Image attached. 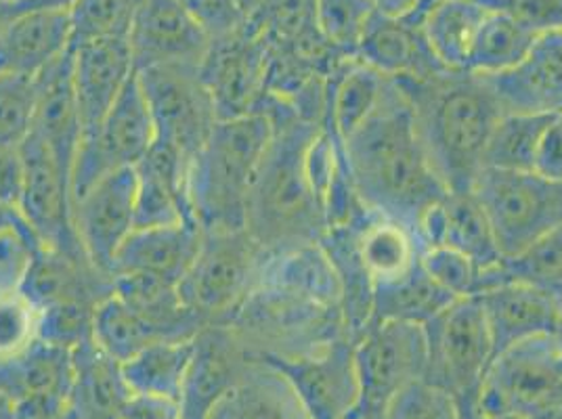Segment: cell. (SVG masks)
Listing matches in <instances>:
<instances>
[{"mask_svg":"<svg viewBox=\"0 0 562 419\" xmlns=\"http://www.w3.org/2000/svg\"><path fill=\"white\" fill-rule=\"evenodd\" d=\"M361 204L418 235L422 216L446 197L422 145L409 97L389 80L374 112L340 143Z\"/></svg>","mask_w":562,"mask_h":419,"instance_id":"obj_1","label":"cell"},{"mask_svg":"<svg viewBox=\"0 0 562 419\" xmlns=\"http://www.w3.org/2000/svg\"><path fill=\"white\" fill-rule=\"evenodd\" d=\"M258 112L271 117L273 139L250 189L246 231L267 254L317 244L328 225L306 172V151L324 124L299 116L290 103L271 94Z\"/></svg>","mask_w":562,"mask_h":419,"instance_id":"obj_2","label":"cell"},{"mask_svg":"<svg viewBox=\"0 0 562 419\" xmlns=\"http://www.w3.org/2000/svg\"><path fill=\"white\" fill-rule=\"evenodd\" d=\"M395 80V78H393ZM409 97L424 151L449 193H470L485 168V149L504 110L487 76L443 70L397 80Z\"/></svg>","mask_w":562,"mask_h":419,"instance_id":"obj_3","label":"cell"},{"mask_svg":"<svg viewBox=\"0 0 562 419\" xmlns=\"http://www.w3.org/2000/svg\"><path fill=\"white\" fill-rule=\"evenodd\" d=\"M271 139L273 122L262 112L216 122L189 162V202L204 234L246 229L250 189Z\"/></svg>","mask_w":562,"mask_h":419,"instance_id":"obj_4","label":"cell"},{"mask_svg":"<svg viewBox=\"0 0 562 419\" xmlns=\"http://www.w3.org/2000/svg\"><path fill=\"white\" fill-rule=\"evenodd\" d=\"M252 356H301L347 336L342 310L257 285L227 324Z\"/></svg>","mask_w":562,"mask_h":419,"instance_id":"obj_5","label":"cell"},{"mask_svg":"<svg viewBox=\"0 0 562 419\" xmlns=\"http://www.w3.org/2000/svg\"><path fill=\"white\" fill-rule=\"evenodd\" d=\"M424 382L443 390L462 419H481L479 398L495 349L483 308L476 298L449 304L424 326Z\"/></svg>","mask_w":562,"mask_h":419,"instance_id":"obj_6","label":"cell"},{"mask_svg":"<svg viewBox=\"0 0 562 419\" xmlns=\"http://www.w3.org/2000/svg\"><path fill=\"white\" fill-rule=\"evenodd\" d=\"M470 193L485 212L502 258L520 254L562 227V181L533 170L483 168Z\"/></svg>","mask_w":562,"mask_h":419,"instance_id":"obj_7","label":"cell"},{"mask_svg":"<svg viewBox=\"0 0 562 419\" xmlns=\"http://www.w3.org/2000/svg\"><path fill=\"white\" fill-rule=\"evenodd\" d=\"M562 396V340L536 336L497 352L483 380L481 419H536Z\"/></svg>","mask_w":562,"mask_h":419,"instance_id":"obj_8","label":"cell"},{"mask_svg":"<svg viewBox=\"0 0 562 419\" xmlns=\"http://www.w3.org/2000/svg\"><path fill=\"white\" fill-rule=\"evenodd\" d=\"M267 252L246 229L204 234L179 294L206 326H223L260 280Z\"/></svg>","mask_w":562,"mask_h":419,"instance_id":"obj_9","label":"cell"},{"mask_svg":"<svg viewBox=\"0 0 562 419\" xmlns=\"http://www.w3.org/2000/svg\"><path fill=\"white\" fill-rule=\"evenodd\" d=\"M352 356L359 384V400L352 419H382L401 390L424 380V326L372 321L355 340Z\"/></svg>","mask_w":562,"mask_h":419,"instance_id":"obj_10","label":"cell"},{"mask_svg":"<svg viewBox=\"0 0 562 419\" xmlns=\"http://www.w3.org/2000/svg\"><path fill=\"white\" fill-rule=\"evenodd\" d=\"M154 143L156 126L135 71L108 116L80 139L71 168L74 202L108 174L135 168Z\"/></svg>","mask_w":562,"mask_h":419,"instance_id":"obj_11","label":"cell"},{"mask_svg":"<svg viewBox=\"0 0 562 419\" xmlns=\"http://www.w3.org/2000/svg\"><path fill=\"white\" fill-rule=\"evenodd\" d=\"M137 76L156 126V140L191 162L218 122L200 66H154L137 70Z\"/></svg>","mask_w":562,"mask_h":419,"instance_id":"obj_12","label":"cell"},{"mask_svg":"<svg viewBox=\"0 0 562 419\" xmlns=\"http://www.w3.org/2000/svg\"><path fill=\"white\" fill-rule=\"evenodd\" d=\"M20 149L24 160V191L20 210L27 225L43 246L78 262L91 264L82 252L74 225L70 172L57 162L45 140L34 133H30Z\"/></svg>","mask_w":562,"mask_h":419,"instance_id":"obj_13","label":"cell"},{"mask_svg":"<svg viewBox=\"0 0 562 419\" xmlns=\"http://www.w3.org/2000/svg\"><path fill=\"white\" fill-rule=\"evenodd\" d=\"M269 48L248 25L212 38L200 76L209 89L218 120L257 114L267 94Z\"/></svg>","mask_w":562,"mask_h":419,"instance_id":"obj_14","label":"cell"},{"mask_svg":"<svg viewBox=\"0 0 562 419\" xmlns=\"http://www.w3.org/2000/svg\"><path fill=\"white\" fill-rule=\"evenodd\" d=\"M349 336L301 356H258L280 370L292 384L311 419H352L359 384Z\"/></svg>","mask_w":562,"mask_h":419,"instance_id":"obj_15","label":"cell"},{"mask_svg":"<svg viewBox=\"0 0 562 419\" xmlns=\"http://www.w3.org/2000/svg\"><path fill=\"white\" fill-rule=\"evenodd\" d=\"M135 168H124L94 183L74 202V225L82 252L108 278H112L117 250L135 231Z\"/></svg>","mask_w":562,"mask_h":419,"instance_id":"obj_16","label":"cell"},{"mask_svg":"<svg viewBox=\"0 0 562 419\" xmlns=\"http://www.w3.org/2000/svg\"><path fill=\"white\" fill-rule=\"evenodd\" d=\"M211 36L179 0H140L128 43L135 68L200 66L211 47Z\"/></svg>","mask_w":562,"mask_h":419,"instance_id":"obj_17","label":"cell"},{"mask_svg":"<svg viewBox=\"0 0 562 419\" xmlns=\"http://www.w3.org/2000/svg\"><path fill=\"white\" fill-rule=\"evenodd\" d=\"M250 361L252 354L229 327H204L193 338V356L179 396L183 419H211Z\"/></svg>","mask_w":562,"mask_h":419,"instance_id":"obj_18","label":"cell"},{"mask_svg":"<svg viewBox=\"0 0 562 419\" xmlns=\"http://www.w3.org/2000/svg\"><path fill=\"white\" fill-rule=\"evenodd\" d=\"M135 71L128 36H99L71 47V76L82 135L94 131L108 116Z\"/></svg>","mask_w":562,"mask_h":419,"instance_id":"obj_19","label":"cell"},{"mask_svg":"<svg viewBox=\"0 0 562 419\" xmlns=\"http://www.w3.org/2000/svg\"><path fill=\"white\" fill-rule=\"evenodd\" d=\"M487 80L504 114L562 110V32L539 34L518 66Z\"/></svg>","mask_w":562,"mask_h":419,"instance_id":"obj_20","label":"cell"},{"mask_svg":"<svg viewBox=\"0 0 562 419\" xmlns=\"http://www.w3.org/2000/svg\"><path fill=\"white\" fill-rule=\"evenodd\" d=\"M474 298L483 308L495 354L516 342L561 329L562 304L531 285L499 281Z\"/></svg>","mask_w":562,"mask_h":419,"instance_id":"obj_21","label":"cell"},{"mask_svg":"<svg viewBox=\"0 0 562 419\" xmlns=\"http://www.w3.org/2000/svg\"><path fill=\"white\" fill-rule=\"evenodd\" d=\"M15 287L36 310H43L50 304H97L114 292V280L87 262L41 246L25 258Z\"/></svg>","mask_w":562,"mask_h":419,"instance_id":"obj_22","label":"cell"},{"mask_svg":"<svg viewBox=\"0 0 562 419\" xmlns=\"http://www.w3.org/2000/svg\"><path fill=\"white\" fill-rule=\"evenodd\" d=\"M189 160L156 140L135 166V229L195 223L188 191Z\"/></svg>","mask_w":562,"mask_h":419,"instance_id":"obj_23","label":"cell"},{"mask_svg":"<svg viewBox=\"0 0 562 419\" xmlns=\"http://www.w3.org/2000/svg\"><path fill=\"white\" fill-rule=\"evenodd\" d=\"M204 241L198 223L135 229L114 258L112 280L116 275H147L179 285L188 275Z\"/></svg>","mask_w":562,"mask_h":419,"instance_id":"obj_24","label":"cell"},{"mask_svg":"<svg viewBox=\"0 0 562 419\" xmlns=\"http://www.w3.org/2000/svg\"><path fill=\"white\" fill-rule=\"evenodd\" d=\"M418 239L422 250L437 246L456 250L474 260L483 271L502 260L485 212L472 193H447L422 216Z\"/></svg>","mask_w":562,"mask_h":419,"instance_id":"obj_25","label":"cell"},{"mask_svg":"<svg viewBox=\"0 0 562 419\" xmlns=\"http://www.w3.org/2000/svg\"><path fill=\"white\" fill-rule=\"evenodd\" d=\"M70 48V11L20 13L0 30V73L38 76Z\"/></svg>","mask_w":562,"mask_h":419,"instance_id":"obj_26","label":"cell"},{"mask_svg":"<svg viewBox=\"0 0 562 419\" xmlns=\"http://www.w3.org/2000/svg\"><path fill=\"white\" fill-rule=\"evenodd\" d=\"M420 20L378 15L355 59L395 80H426L447 70L428 47Z\"/></svg>","mask_w":562,"mask_h":419,"instance_id":"obj_27","label":"cell"},{"mask_svg":"<svg viewBox=\"0 0 562 419\" xmlns=\"http://www.w3.org/2000/svg\"><path fill=\"white\" fill-rule=\"evenodd\" d=\"M38 105L32 133L45 140L57 162L71 174L76 151L82 139V120L74 93L71 48L36 76Z\"/></svg>","mask_w":562,"mask_h":419,"instance_id":"obj_28","label":"cell"},{"mask_svg":"<svg viewBox=\"0 0 562 419\" xmlns=\"http://www.w3.org/2000/svg\"><path fill=\"white\" fill-rule=\"evenodd\" d=\"M131 395L120 363L93 340L71 350L70 419H122Z\"/></svg>","mask_w":562,"mask_h":419,"instance_id":"obj_29","label":"cell"},{"mask_svg":"<svg viewBox=\"0 0 562 419\" xmlns=\"http://www.w3.org/2000/svg\"><path fill=\"white\" fill-rule=\"evenodd\" d=\"M211 419H311L305 405L271 363L252 356L234 388L214 407Z\"/></svg>","mask_w":562,"mask_h":419,"instance_id":"obj_30","label":"cell"},{"mask_svg":"<svg viewBox=\"0 0 562 419\" xmlns=\"http://www.w3.org/2000/svg\"><path fill=\"white\" fill-rule=\"evenodd\" d=\"M258 285L285 290L329 308H340L342 303L338 273L319 241L267 254Z\"/></svg>","mask_w":562,"mask_h":419,"instance_id":"obj_31","label":"cell"},{"mask_svg":"<svg viewBox=\"0 0 562 419\" xmlns=\"http://www.w3.org/2000/svg\"><path fill=\"white\" fill-rule=\"evenodd\" d=\"M389 76L366 66L359 59H342L326 78V122L336 139L351 137L378 107Z\"/></svg>","mask_w":562,"mask_h":419,"instance_id":"obj_32","label":"cell"},{"mask_svg":"<svg viewBox=\"0 0 562 419\" xmlns=\"http://www.w3.org/2000/svg\"><path fill=\"white\" fill-rule=\"evenodd\" d=\"M359 258L375 285L409 273L422 258L418 235L397 220L368 212L352 223Z\"/></svg>","mask_w":562,"mask_h":419,"instance_id":"obj_33","label":"cell"},{"mask_svg":"<svg viewBox=\"0 0 562 419\" xmlns=\"http://www.w3.org/2000/svg\"><path fill=\"white\" fill-rule=\"evenodd\" d=\"M114 292L154 327L162 340H189L206 327L183 303L179 285L147 275H116Z\"/></svg>","mask_w":562,"mask_h":419,"instance_id":"obj_34","label":"cell"},{"mask_svg":"<svg viewBox=\"0 0 562 419\" xmlns=\"http://www.w3.org/2000/svg\"><path fill=\"white\" fill-rule=\"evenodd\" d=\"M490 9L485 0H435L424 11V38L443 68L467 70L470 50Z\"/></svg>","mask_w":562,"mask_h":419,"instance_id":"obj_35","label":"cell"},{"mask_svg":"<svg viewBox=\"0 0 562 419\" xmlns=\"http://www.w3.org/2000/svg\"><path fill=\"white\" fill-rule=\"evenodd\" d=\"M453 303L456 298L426 273L420 258V262L409 273L375 285L372 321H403L426 326Z\"/></svg>","mask_w":562,"mask_h":419,"instance_id":"obj_36","label":"cell"},{"mask_svg":"<svg viewBox=\"0 0 562 419\" xmlns=\"http://www.w3.org/2000/svg\"><path fill=\"white\" fill-rule=\"evenodd\" d=\"M193 356V338L160 340L120 365L133 395L160 396L179 400Z\"/></svg>","mask_w":562,"mask_h":419,"instance_id":"obj_37","label":"cell"},{"mask_svg":"<svg viewBox=\"0 0 562 419\" xmlns=\"http://www.w3.org/2000/svg\"><path fill=\"white\" fill-rule=\"evenodd\" d=\"M538 36L529 25L518 22L508 11L492 7L470 50L467 71L479 76H497L513 70L527 57Z\"/></svg>","mask_w":562,"mask_h":419,"instance_id":"obj_38","label":"cell"},{"mask_svg":"<svg viewBox=\"0 0 562 419\" xmlns=\"http://www.w3.org/2000/svg\"><path fill=\"white\" fill-rule=\"evenodd\" d=\"M499 281L531 285L562 304V227L543 235L520 254L502 258L495 267L485 269L481 292Z\"/></svg>","mask_w":562,"mask_h":419,"instance_id":"obj_39","label":"cell"},{"mask_svg":"<svg viewBox=\"0 0 562 419\" xmlns=\"http://www.w3.org/2000/svg\"><path fill=\"white\" fill-rule=\"evenodd\" d=\"M160 340V333L124 303L116 292L108 294L94 306L93 342L120 365Z\"/></svg>","mask_w":562,"mask_h":419,"instance_id":"obj_40","label":"cell"},{"mask_svg":"<svg viewBox=\"0 0 562 419\" xmlns=\"http://www.w3.org/2000/svg\"><path fill=\"white\" fill-rule=\"evenodd\" d=\"M378 15L372 0H315L317 30L342 59L357 57Z\"/></svg>","mask_w":562,"mask_h":419,"instance_id":"obj_41","label":"cell"},{"mask_svg":"<svg viewBox=\"0 0 562 419\" xmlns=\"http://www.w3.org/2000/svg\"><path fill=\"white\" fill-rule=\"evenodd\" d=\"M550 114H504L499 117L485 149V168L533 170L539 137Z\"/></svg>","mask_w":562,"mask_h":419,"instance_id":"obj_42","label":"cell"},{"mask_svg":"<svg viewBox=\"0 0 562 419\" xmlns=\"http://www.w3.org/2000/svg\"><path fill=\"white\" fill-rule=\"evenodd\" d=\"M36 76L0 73V149L22 147L36 117Z\"/></svg>","mask_w":562,"mask_h":419,"instance_id":"obj_43","label":"cell"},{"mask_svg":"<svg viewBox=\"0 0 562 419\" xmlns=\"http://www.w3.org/2000/svg\"><path fill=\"white\" fill-rule=\"evenodd\" d=\"M140 0H78L71 7V47L99 36H128Z\"/></svg>","mask_w":562,"mask_h":419,"instance_id":"obj_44","label":"cell"},{"mask_svg":"<svg viewBox=\"0 0 562 419\" xmlns=\"http://www.w3.org/2000/svg\"><path fill=\"white\" fill-rule=\"evenodd\" d=\"M97 304H50L38 310L36 338L48 347L74 350L93 340V313Z\"/></svg>","mask_w":562,"mask_h":419,"instance_id":"obj_45","label":"cell"},{"mask_svg":"<svg viewBox=\"0 0 562 419\" xmlns=\"http://www.w3.org/2000/svg\"><path fill=\"white\" fill-rule=\"evenodd\" d=\"M38 310L18 287L0 294V370L30 349L36 338Z\"/></svg>","mask_w":562,"mask_h":419,"instance_id":"obj_46","label":"cell"},{"mask_svg":"<svg viewBox=\"0 0 562 419\" xmlns=\"http://www.w3.org/2000/svg\"><path fill=\"white\" fill-rule=\"evenodd\" d=\"M422 267L456 301L474 298L483 285V269L469 257L449 248H424Z\"/></svg>","mask_w":562,"mask_h":419,"instance_id":"obj_47","label":"cell"},{"mask_svg":"<svg viewBox=\"0 0 562 419\" xmlns=\"http://www.w3.org/2000/svg\"><path fill=\"white\" fill-rule=\"evenodd\" d=\"M382 419H462V416L443 390L420 380L393 398Z\"/></svg>","mask_w":562,"mask_h":419,"instance_id":"obj_48","label":"cell"},{"mask_svg":"<svg viewBox=\"0 0 562 419\" xmlns=\"http://www.w3.org/2000/svg\"><path fill=\"white\" fill-rule=\"evenodd\" d=\"M189 15L206 30L211 38L227 36L244 27L246 20L237 0H179Z\"/></svg>","mask_w":562,"mask_h":419,"instance_id":"obj_49","label":"cell"},{"mask_svg":"<svg viewBox=\"0 0 562 419\" xmlns=\"http://www.w3.org/2000/svg\"><path fill=\"white\" fill-rule=\"evenodd\" d=\"M515 15L518 22L529 25L536 34L562 32V0H485Z\"/></svg>","mask_w":562,"mask_h":419,"instance_id":"obj_50","label":"cell"},{"mask_svg":"<svg viewBox=\"0 0 562 419\" xmlns=\"http://www.w3.org/2000/svg\"><path fill=\"white\" fill-rule=\"evenodd\" d=\"M533 172L546 179L562 181V110L552 112L541 131Z\"/></svg>","mask_w":562,"mask_h":419,"instance_id":"obj_51","label":"cell"},{"mask_svg":"<svg viewBox=\"0 0 562 419\" xmlns=\"http://www.w3.org/2000/svg\"><path fill=\"white\" fill-rule=\"evenodd\" d=\"M24 191L22 149H0V200L20 208Z\"/></svg>","mask_w":562,"mask_h":419,"instance_id":"obj_52","label":"cell"},{"mask_svg":"<svg viewBox=\"0 0 562 419\" xmlns=\"http://www.w3.org/2000/svg\"><path fill=\"white\" fill-rule=\"evenodd\" d=\"M122 419H183L179 400L160 396L131 395Z\"/></svg>","mask_w":562,"mask_h":419,"instance_id":"obj_53","label":"cell"},{"mask_svg":"<svg viewBox=\"0 0 562 419\" xmlns=\"http://www.w3.org/2000/svg\"><path fill=\"white\" fill-rule=\"evenodd\" d=\"M0 239H15L24 246L27 252L43 246L32 231V227L27 225L22 210L13 204H7L2 200H0Z\"/></svg>","mask_w":562,"mask_h":419,"instance_id":"obj_54","label":"cell"},{"mask_svg":"<svg viewBox=\"0 0 562 419\" xmlns=\"http://www.w3.org/2000/svg\"><path fill=\"white\" fill-rule=\"evenodd\" d=\"M380 15L393 18V20H405V18H422L424 11L435 0H372Z\"/></svg>","mask_w":562,"mask_h":419,"instance_id":"obj_55","label":"cell"},{"mask_svg":"<svg viewBox=\"0 0 562 419\" xmlns=\"http://www.w3.org/2000/svg\"><path fill=\"white\" fill-rule=\"evenodd\" d=\"M18 13L27 11H71L78 0H9Z\"/></svg>","mask_w":562,"mask_h":419,"instance_id":"obj_56","label":"cell"},{"mask_svg":"<svg viewBox=\"0 0 562 419\" xmlns=\"http://www.w3.org/2000/svg\"><path fill=\"white\" fill-rule=\"evenodd\" d=\"M27 250L20 241L15 239H0V262H9V264H25Z\"/></svg>","mask_w":562,"mask_h":419,"instance_id":"obj_57","label":"cell"},{"mask_svg":"<svg viewBox=\"0 0 562 419\" xmlns=\"http://www.w3.org/2000/svg\"><path fill=\"white\" fill-rule=\"evenodd\" d=\"M22 271H24V264H9V262H0V294L18 285Z\"/></svg>","mask_w":562,"mask_h":419,"instance_id":"obj_58","label":"cell"},{"mask_svg":"<svg viewBox=\"0 0 562 419\" xmlns=\"http://www.w3.org/2000/svg\"><path fill=\"white\" fill-rule=\"evenodd\" d=\"M262 2L265 0H237V7H239V11H241L246 22L257 13L258 9L262 7Z\"/></svg>","mask_w":562,"mask_h":419,"instance_id":"obj_59","label":"cell"},{"mask_svg":"<svg viewBox=\"0 0 562 419\" xmlns=\"http://www.w3.org/2000/svg\"><path fill=\"white\" fill-rule=\"evenodd\" d=\"M20 13L15 11V7L9 0H0V30L9 24L13 18H18Z\"/></svg>","mask_w":562,"mask_h":419,"instance_id":"obj_60","label":"cell"},{"mask_svg":"<svg viewBox=\"0 0 562 419\" xmlns=\"http://www.w3.org/2000/svg\"><path fill=\"white\" fill-rule=\"evenodd\" d=\"M361 419H378V418H361Z\"/></svg>","mask_w":562,"mask_h":419,"instance_id":"obj_61","label":"cell"}]
</instances>
